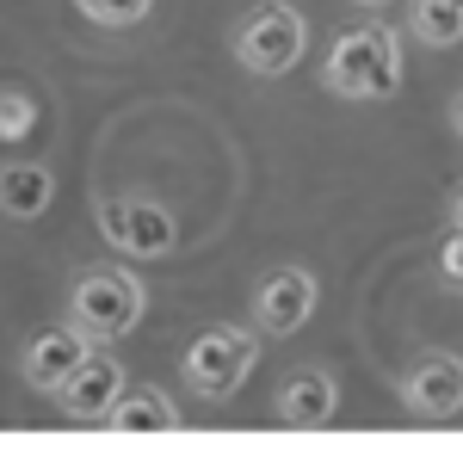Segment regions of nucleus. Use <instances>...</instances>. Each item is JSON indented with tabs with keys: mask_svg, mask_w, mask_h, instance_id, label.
Segmentation results:
<instances>
[{
	"mask_svg": "<svg viewBox=\"0 0 463 463\" xmlns=\"http://www.w3.org/2000/svg\"><path fill=\"white\" fill-rule=\"evenodd\" d=\"M321 87L340 93V99H358V106H377V99H395L402 93V37L390 25H353L327 43L321 56Z\"/></svg>",
	"mask_w": 463,
	"mask_h": 463,
	"instance_id": "obj_1",
	"label": "nucleus"
},
{
	"mask_svg": "<svg viewBox=\"0 0 463 463\" xmlns=\"http://www.w3.org/2000/svg\"><path fill=\"white\" fill-rule=\"evenodd\" d=\"M229 50H235V62L260 80H279L303 62V50H309V25H303V13L290 6V0H260L248 6L241 19H235V32H229Z\"/></svg>",
	"mask_w": 463,
	"mask_h": 463,
	"instance_id": "obj_2",
	"label": "nucleus"
},
{
	"mask_svg": "<svg viewBox=\"0 0 463 463\" xmlns=\"http://www.w3.org/2000/svg\"><path fill=\"white\" fill-rule=\"evenodd\" d=\"M148 309L143 279H130L124 266H80L69 290V321L87 334V340H118L130 334Z\"/></svg>",
	"mask_w": 463,
	"mask_h": 463,
	"instance_id": "obj_3",
	"label": "nucleus"
},
{
	"mask_svg": "<svg viewBox=\"0 0 463 463\" xmlns=\"http://www.w3.org/2000/svg\"><path fill=\"white\" fill-rule=\"evenodd\" d=\"M253 358H260V327L216 321V327H204V334L185 346L179 377H185V390L198 395V402H229V395L241 390V377L253 371Z\"/></svg>",
	"mask_w": 463,
	"mask_h": 463,
	"instance_id": "obj_4",
	"label": "nucleus"
},
{
	"mask_svg": "<svg viewBox=\"0 0 463 463\" xmlns=\"http://www.w3.org/2000/svg\"><path fill=\"white\" fill-rule=\"evenodd\" d=\"M99 235L130 260H167L179 248V216L155 198H99Z\"/></svg>",
	"mask_w": 463,
	"mask_h": 463,
	"instance_id": "obj_5",
	"label": "nucleus"
},
{
	"mask_svg": "<svg viewBox=\"0 0 463 463\" xmlns=\"http://www.w3.org/2000/svg\"><path fill=\"white\" fill-rule=\"evenodd\" d=\"M316 272H303V266H272L260 290H253V327H260V340H290L303 321L316 316Z\"/></svg>",
	"mask_w": 463,
	"mask_h": 463,
	"instance_id": "obj_6",
	"label": "nucleus"
},
{
	"mask_svg": "<svg viewBox=\"0 0 463 463\" xmlns=\"http://www.w3.org/2000/svg\"><path fill=\"white\" fill-rule=\"evenodd\" d=\"M124 377H130V371H124V364H118L111 353H87L80 364H74V377H69V383H62L56 395H50V402H56V408H62L69 420L93 427V420H111L118 395L130 390Z\"/></svg>",
	"mask_w": 463,
	"mask_h": 463,
	"instance_id": "obj_7",
	"label": "nucleus"
},
{
	"mask_svg": "<svg viewBox=\"0 0 463 463\" xmlns=\"http://www.w3.org/2000/svg\"><path fill=\"white\" fill-rule=\"evenodd\" d=\"M402 408L420 420H451L463 408V358L458 353H427L408 364L402 377Z\"/></svg>",
	"mask_w": 463,
	"mask_h": 463,
	"instance_id": "obj_8",
	"label": "nucleus"
},
{
	"mask_svg": "<svg viewBox=\"0 0 463 463\" xmlns=\"http://www.w3.org/2000/svg\"><path fill=\"white\" fill-rule=\"evenodd\" d=\"M87 353H93V346H87V334H80L74 321L69 327H43V334H32V340L19 346V377H25L37 395H56Z\"/></svg>",
	"mask_w": 463,
	"mask_h": 463,
	"instance_id": "obj_9",
	"label": "nucleus"
},
{
	"mask_svg": "<svg viewBox=\"0 0 463 463\" xmlns=\"http://www.w3.org/2000/svg\"><path fill=\"white\" fill-rule=\"evenodd\" d=\"M272 408H279V420H285V427L309 432V427H327V420H334L340 390H334V377H327L321 364H297L285 383H279V402H272Z\"/></svg>",
	"mask_w": 463,
	"mask_h": 463,
	"instance_id": "obj_10",
	"label": "nucleus"
},
{
	"mask_svg": "<svg viewBox=\"0 0 463 463\" xmlns=\"http://www.w3.org/2000/svg\"><path fill=\"white\" fill-rule=\"evenodd\" d=\"M56 198V174L43 161H6L0 167V216L13 222H37Z\"/></svg>",
	"mask_w": 463,
	"mask_h": 463,
	"instance_id": "obj_11",
	"label": "nucleus"
},
{
	"mask_svg": "<svg viewBox=\"0 0 463 463\" xmlns=\"http://www.w3.org/2000/svg\"><path fill=\"white\" fill-rule=\"evenodd\" d=\"M111 427L118 432H174L179 408L167 402V390H124L111 408Z\"/></svg>",
	"mask_w": 463,
	"mask_h": 463,
	"instance_id": "obj_12",
	"label": "nucleus"
},
{
	"mask_svg": "<svg viewBox=\"0 0 463 463\" xmlns=\"http://www.w3.org/2000/svg\"><path fill=\"white\" fill-rule=\"evenodd\" d=\"M408 32L420 37L427 50H451V43H463V0H414Z\"/></svg>",
	"mask_w": 463,
	"mask_h": 463,
	"instance_id": "obj_13",
	"label": "nucleus"
},
{
	"mask_svg": "<svg viewBox=\"0 0 463 463\" xmlns=\"http://www.w3.org/2000/svg\"><path fill=\"white\" fill-rule=\"evenodd\" d=\"M32 124H37L32 93H25L19 80H6V87H0V143H25V137H32Z\"/></svg>",
	"mask_w": 463,
	"mask_h": 463,
	"instance_id": "obj_14",
	"label": "nucleus"
},
{
	"mask_svg": "<svg viewBox=\"0 0 463 463\" xmlns=\"http://www.w3.org/2000/svg\"><path fill=\"white\" fill-rule=\"evenodd\" d=\"M74 6H80L93 25H106V32H124V25H143L155 0H74Z\"/></svg>",
	"mask_w": 463,
	"mask_h": 463,
	"instance_id": "obj_15",
	"label": "nucleus"
},
{
	"mask_svg": "<svg viewBox=\"0 0 463 463\" xmlns=\"http://www.w3.org/2000/svg\"><path fill=\"white\" fill-rule=\"evenodd\" d=\"M439 272H445L451 285H463V229L445 235V248H439Z\"/></svg>",
	"mask_w": 463,
	"mask_h": 463,
	"instance_id": "obj_16",
	"label": "nucleus"
},
{
	"mask_svg": "<svg viewBox=\"0 0 463 463\" xmlns=\"http://www.w3.org/2000/svg\"><path fill=\"white\" fill-rule=\"evenodd\" d=\"M451 229H463V192H458V204H451Z\"/></svg>",
	"mask_w": 463,
	"mask_h": 463,
	"instance_id": "obj_17",
	"label": "nucleus"
},
{
	"mask_svg": "<svg viewBox=\"0 0 463 463\" xmlns=\"http://www.w3.org/2000/svg\"><path fill=\"white\" fill-rule=\"evenodd\" d=\"M451 124H458V137H463V93H458V106H451Z\"/></svg>",
	"mask_w": 463,
	"mask_h": 463,
	"instance_id": "obj_18",
	"label": "nucleus"
},
{
	"mask_svg": "<svg viewBox=\"0 0 463 463\" xmlns=\"http://www.w3.org/2000/svg\"><path fill=\"white\" fill-rule=\"evenodd\" d=\"M353 6H390V0H353Z\"/></svg>",
	"mask_w": 463,
	"mask_h": 463,
	"instance_id": "obj_19",
	"label": "nucleus"
}]
</instances>
